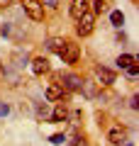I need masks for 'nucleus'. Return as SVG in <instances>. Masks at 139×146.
Wrapping results in <instances>:
<instances>
[{"label": "nucleus", "mask_w": 139, "mask_h": 146, "mask_svg": "<svg viewBox=\"0 0 139 146\" xmlns=\"http://www.w3.org/2000/svg\"><path fill=\"white\" fill-rule=\"evenodd\" d=\"M95 78L103 85H112L115 83V71H110V68H105V66H95Z\"/></svg>", "instance_id": "nucleus-6"}, {"label": "nucleus", "mask_w": 139, "mask_h": 146, "mask_svg": "<svg viewBox=\"0 0 139 146\" xmlns=\"http://www.w3.org/2000/svg\"><path fill=\"white\" fill-rule=\"evenodd\" d=\"M32 71H34V76H44V73L49 71V61H46L44 56L32 58Z\"/></svg>", "instance_id": "nucleus-9"}, {"label": "nucleus", "mask_w": 139, "mask_h": 146, "mask_svg": "<svg viewBox=\"0 0 139 146\" xmlns=\"http://www.w3.org/2000/svg\"><path fill=\"white\" fill-rule=\"evenodd\" d=\"M56 83H61V88L68 90V93H76V90L83 88V78H81V76H76V73H61Z\"/></svg>", "instance_id": "nucleus-1"}, {"label": "nucleus", "mask_w": 139, "mask_h": 146, "mask_svg": "<svg viewBox=\"0 0 139 146\" xmlns=\"http://www.w3.org/2000/svg\"><path fill=\"white\" fill-rule=\"evenodd\" d=\"M0 71H3V66H0Z\"/></svg>", "instance_id": "nucleus-23"}, {"label": "nucleus", "mask_w": 139, "mask_h": 146, "mask_svg": "<svg viewBox=\"0 0 139 146\" xmlns=\"http://www.w3.org/2000/svg\"><path fill=\"white\" fill-rule=\"evenodd\" d=\"M93 27H95V12H90V10H88L86 15H81V17H78L76 34H78V36H88V34L93 32Z\"/></svg>", "instance_id": "nucleus-2"}, {"label": "nucleus", "mask_w": 139, "mask_h": 146, "mask_svg": "<svg viewBox=\"0 0 139 146\" xmlns=\"http://www.w3.org/2000/svg\"><path fill=\"white\" fill-rule=\"evenodd\" d=\"M127 71H129V76L134 78V76L139 73V66H137V63H132V66H127Z\"/></svg>", "instance_id": "nucleus-18"}, {"label": "nucleus", "mask_w": 139, "mask_h": 146, "mask_svg": "<svg viewBox=\"0 0 139 146\" xmlns=\"http://www.w3.org/2000/svg\"><path fill=\"white\" fill-rule=\"evenodd\" d=\"M68 90H63L61 88V83H51L49 85V88H46V100H49V102H56V100H66L68 98Z\"/></svg>", "instance_id": "nucleus-5"}, {"label": "nucleus", "mask_w": 139, "mask_h": 146, "mask_svg": "<svg viewBox=\"0 0 139 146\" xmlns=\"http://www.w3.org/2000/svg\"><path fill=\"white\" fill-rule=\"evenodd\" d=\"M63 42H66V39L54 36V39H49V42H46V49H49V51H54V54H59V51H61V46H63Z\"/></svg>", "instance_id": "nucleus-11"}, {"label": "nucleus", "mask_w": 139, "mask_h": 146, "mask_svg": "<svg viewBox=\"0 0 139 146\" xmlns=\"http://www.w3.org/2000/svg\"><path fill=\"white\" fill-rule=\"evenodd\" d=\"M132 63H137V56H132V54H122V56H117V66L120 68H127V66H132Z\"/></svg>", "instance_id": "nucleus-12"}, {"label": "nucleus", "mask_w": 139, "mask_h": 146, "mask_svg": "<svg viewBox=\"0 0 139 146\" xmlns=\"http://www.w3.org/2000/svg\"><path fill=\"white\" fill-rule=\"evenodd\" d=\"M88 10H90V3H88V0H71V17L73 20H78L81 15H86Z\"/></svg>", "instance_id": "nucleus-7"}, {"label": "nucleus", "mask_w": 139, "mask_h": 146, "mask_svg": "<svg viewBox=\"0 0 139 146\" xmlns=\"http://www.w3.org/2000/svg\"><path fill=\"white\" fill-rule=\"evenodd\" d=\"M129 107H132V110H137V107H139V98H137V95L129 100Z\"/></svg>", "instance_id": "nucleus-19"}, {"label": "nucleus", "mask_w": 139, "mask_h": 146, "mask_svg": "<svg viewBox=\"0 0 139 146\" xmlns=\"http://www.w3.org/2000/svg\"><path fill=\"white\" fill-rule=\"evenodd\" d=\"M105 7H108V0H95V3H93V10L95 12H103Z\"/></svg>", "instance_id": "nucleus-15"}, {"label": "nucleus", "mask_w": 139, "mask_h": 146, "mask_svg": "<svg viewBox=\"0 0 139 146\" xmlns=\"http://www.w3.org/2000/svg\"><path fill=\"white\" fill-rule=\"evenodd\" d=\"M22 5H25V12L29 15V20H34V22L44 20V5H41V0H22Z\"/></svg>", "instance_id": "nucleus-4"}, {"label": "nucleus", "mask_w": 139, "mask_h": 146, "mask_svg": "<svg viewBox=\"0 0 139 146\" xmlns=\"http://www.w3.org/2000/svg\"><path fill=\"white\" fill-rule=\"evenodd\" d=\"M71 146H88V141H86V136H81V134H78L76 139H73V144H71Z\"/></svg>", "instance_id": "nucleus-17"}, {"label": "nucleus", "mask_w": 139, "mask_h": 146, "mask_svg": "<svg viewBox=\"0 0 139 146\" xmlns=\"http://www.w3.org/2000/svg\"><path fill=\"white\" fill-rule=\"evenodd\" d=\"M110 22H112V27H117V29H120V27L124 25V15H122L120 10H115L112 15H110Z\"/></svg>", "instance_id": "nucleus-13"}, {"label": "nucleus", "mask_w": 139, "mask_h": 146, "mask_svg": "<svg viewBox=\"0 0 139 146\" xmlns=\"http://www.w3.org/2000/svg\"><path fill=\"white\" fill-rule=\"evenodd\" d=\"M120 146H134V144H120Z\"/></svg>", "instance_id": "nucleus-22"}, {"label": "nucleus", "mask_w": 139, "mask_h": 146, "mask_svg": "<svg viewBox=\"0 0 139 146\" xmlns=\"http://www.w3.org/2000/svg\"><path fill=\"white\" fill-rule=\"evenodd\" d=\"M49 141H51L54 146H61L63 141H66V136H63V134H54V136H51V139H49Z\"/></svg>", "instance_id": "nucleus-16"}, {"label": "nucleus", "mask_w": 139, "mask_h": 146, "mask_svg": "<svg viewBox=\"0 0 139 146\" xmlns=\"http://www.w3.org/2000/svg\"><path fill=\"white\" fill-rule=\"evenodd\" d=\"M68 119V110H66V105H56L54 107V112H51V122H66Z\"/></svg>", "instance_id": "nucleus-10"}, {"label": "nucleus", "mask_w": 139, "mask_h": 146, "mask_svg": "<svg viewBox=\"0 0 139 146\" xmlns=\"http://www.w3.org/2000/svg\"><path fill=\"white\" fill-rule=\"evenodd\" d=\"M108 141H110L112 146L124 144V141H127V131H124L122 127H115V129H110V131H108Z\"/></svg>", "instance_id": "nucleus-8"}, {"label": "nucleus", "mask_w": 139, "mask_h": 146, "mask_svg": "<svg viewBox=\"0 0 139 146\" xmlns=\"http://www.w3.org/2000/svg\"><path fill=\"white\" fill-rule=\"evenodd\" d=\"M41 3H46L49 7H56V5H59V0H41Z\"/></svg>", "instance_id": "nucleus-21"}, {"label": "nucleus", "mask_w": 139, "mask_h": 146, "mask_svg": "<svg viewBox=\"0 0 139 146\" xmlns=\"http://www.w3.org/2000/svg\"><path fill=\"white\" fill-rule=\"evenodd\" d=\"M7 112H10V107H7V105H3V102H0V117H5Z\"/></svg>", "instance_id": "nucleus-20"}, {"label": "nucleus", "mask_w": 139, "mask_h": 146, "mask_svg": "<svg viewBox=\"0 0 139 146\" xmlns=\"http://www.w3.org/2000/svg\"><path fill=\"white\" fill-rule=\"evenodd\" d=\"M37 117H39L41 122H44V119H51V112H49V107H46V105H37Z\"/></svg>", "instance_id": "nucleus-14"}, {"label": "nucleus", "mask_w": 139, "mask_h": 146, "mask_svg": "<svg viewBox=\"0 0 139 146\" xmlns=\"http://www.w3.org/2000/svg\"><path fill=\"white\" fill-rule=\"evenodd\" d=\"M59 56H61L63 63H76L78 56H81V49H78L76 42H68V39H66L63 46H61V51H59Z\"/></svg>", "instance_id": "nucleus-3"}]
</instances>
